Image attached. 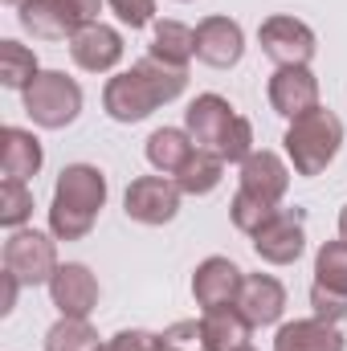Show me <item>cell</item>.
<instances>
[{
  "label": "cell",
  "instance_id": "cell-32",
  "mask_svg": "<svg viewBox=\"0 0 347 351\" xmlns=\"http://www.w3.org/2000/svg\"><path fill=\"white\" fill-rule=\"evenodd\" d=\"M98 351H164V348H160V335H156V331H139V327H131V331H119V335L102 339V348Z\"/></svg>",
  "mask_w": 347,
  "mask_h": 351
},
{
  "label": "cell",
  "instance_id": "cell-11",
  "mask_svg": "<svg viewBox=\"0 0 347 351\" xmlns=\"http://www.w3.org/2000/svg\"><path fill=\"white\" fill-rule=\"evenodd\" d=\"M265 94H270V106H274L282 119H298V114L323 106V102H319V78L311 74V66H278V70L270 74Z\"/></svg>",
  "mask_w": 347,
  "mask_h": 351
},
{
  "label": "cell",
  "instance_id": "cell-30",
  "mask_svg": "<svg viewBox=\"0 0 347 351\" xmlns=\"http://www.w3.org/2000/svg\"><path fill=\"white\" fill-rule=\"evenodd\" d=\"M254 152H258V147H254V123H250L246 114H237V119H233V127L225 131V139H221L217 156H221L225 164H237V168H241Z\"/></svg>",
  "mask_w": 347,
  "mask_h": 351
},
{
  "label": "cell",
  "instance_id": "cell-31",
  "mask_svg": "<svg viewBox=\"0 0 347 351\" xmlns=\"http://www.w3.org/2000/svg\"><path fill=\"white\" fill-rule=\"evenodd\" d=\"M106 8L115 12V21L123 29H147V25H156V0H106Z\"/></svg>",
  "mask_w": 347,
  "mask_h": 351
},
{
  "label": "cell",
  "instance_id": "cell-5",
  "mask_svg": "<svg viewBox=\"0 0 347 351\" xmlns=\"http://www.w3.org/2000/svg\"><path fill=\"white\" fill-rule=\"evenodd\" d=\"M102 0H25L16 8V21L37 41H70L78 29L98 21Z\"/></svg>",
  "mask_w": 347,
  "mask_h": 351
},
{
  "label": "cell",
  "instance_id": "cell-25",
  "mask_svg": "<svg viewBox=\"0 0 347 351\" xmlns=\"http://www.w3.org/2000/svg\"><path fill=\"white\" fill-rule=\"evenodd\" d=\"M98 331L90 327V319H58L45 331V351H98Z\"/></svg>",
  "mask_w": 347,
  "mask_h": 351
},
{
  "label": "cell",
  "instance_id": "cell-38",
  "mask_svg": "<svg viewBox=\"0 0 347 351\" xmlns=\"http://www.w3.org/2000/svg\"><path fill=\"white\" fill-rule=\"evenodd\" d=\"M180 4H188V0H180Z\"/></svg>",
  "mask_w": 347,
  "mask_h": 351
},
{
  "label": "cell",
  "instance_id": "cell-3",
  "mask_svg": "<svg viewBox=\"0 0 347 351\" xmlns=\"http://www.w3.org/2000/svg\"><path fill=\"white\" fill-rule=\"evenodd\" d=\"M282 143H286V160H290L294 176H307L311 180V176H323L335 164V156L344 147V123H339L335 110L315 106V110L290 119Z\"/></svg>",
  "mask_w": 347,
  "mask_h": 351
},
{
  "label": "cell",
  "instance_id": "cell-24",
  "mask_svg": "<svg viewBox=\"0 0 347 351\" xmlns=\"http://www.w3.org/2000/svg\"><path fill=\"white\" fill-rule=\"evenodd\" d=\"M41 74L37 53L21 41H0V82L8 90H25L33 78Z\"/></svg>",
  "mask_w": 347,
  "mask_h": 351
},
{
  "label": "cell",
  "instance_id": "cell-20",
  "mask_svg": "<svg viewBox=\"0 0 347 351\" xmlns=\"http://www.w3.org/2000/svg\"><path fill=\"white\" fill-rule=\"evenodd\" d=\"M196 152V139L184 127H160L147 135V164L160 176H176Z\"/></svg>",
  "mask_w": 347,
  "mask_h": 351
},
{
  "label": "cell",
  "instance_id": "cell-6",
  "mask_svg": "<svg viewBox=\"0 0 347 351\" xmlns=\"http://www.w3.org/2000/svg\"><path fill=\"white\" fill-rule=\"evenodd\" d=\"M58 237L41 229H12L4 241V269L21 278V286H49L58 274Z\"/></svg>",
  "mask_w": 347,
  "mask_h": 351
},
{
  "label": "cell",
  "instance_id": "cell-33",
  "mask_svg": "<svg viewBox=\"0 0 347 351\" xmlns=\"http://www.w3.org/2000/svg\"><path fill=\"white\" fill-rule=\"evenodd\" d=\"M311 306H315V315L327 319V323H344L347 319V294H335V290L311 286Z\"/></svg>",
  "mask_w": 347,
  "mask_h": 351
},
{
  "label": "cell",
  "instance_id": "cell-18",
  "mask_svg": "<svg viewBox=\"0 0 347 351\" xmlns=\"http://www.w3.org/2000/svg\"><path fill=\"white\" fill-rule=\"evenodd\" d=\"M344 348L347 339L339 331V323H327L319 315L282 323L278 335H274V351H344Z\"/></svg>",
  "mask_w": 347,
  "mask_h": 351
},
{
  "label": "cell",
  "instance_id": "cell-29",
  "mask_svg": "<svg viewBox=\"0 0 347 351\" xmlns=\"http://www.w3.org/2000/svg\"><path fill=\"white\" fill-rule=\"evenodd\" d=\"M160 348L164 351H213L204 335V319H180L168 331H160Z\"/></svg>",
  "mask_w": 347,
  "mask_h": 351
},
{
  "label": "cell",
  "instance_id": "cell-2",
  "mask_svg": "<svg viewBox=\"0 0 347 351\" xmlns=\"http://www.w3.org/2000/svg\"><path fill=\"white\" fill-rule=\"evenodd\" d=\"M106 204V176L94 164H70L62 168L49 200V233L58 241H82L90 237L98 213Z\"/></svg>",
  "mask_w": 347,
  "mask_h": 351
},
{
  "label": "cell",
  "instance_id": "cell-34",
  "mask_svg": "<svg viewBox=\"0 0 347 351\" xmlns=\"http://www.w3.org/2000/svg\"><path fill=\"white\" fill-rule=\"evenodd\" d=\"M16 294H21V278L16 274H0V315H12V306H16Z\"/></svg>",
  "mask_w": 347,
  "mask_h": 351
},
{
  "label": "cell",
  "instance_id": "cell-1",
  "mask_svg": "<svg viewBox=\"0 0 347 351\" xmlns=\"http://www.w3.org/2000/svg\"><path fill=\"white\" fill-rule=\"evenodd\" d=\"M188 90V70H176V66H164L156 62L152 53L143 62H135L131 70L115 74L106 90H102V110L115 119V123H143L152 119L160 106L176 102L180 94Z\"/></svg>",
  "mask_w": 347,
  "mask_h": 351
},
{
  "label": "cell",
  "instance_id": "cell-22",
  "mask_svg": "<svg viewBox=\"0 0 347 351\" xmlns=\"http://www.w3.org/2000/svg\"><path fill=\"white\" fill-rule=\"evenodd\" d=\"M221 176H225V160H221L217 152L196 147V152H192V160H188L172 180L180 184V192H184V196H208V192L221 184Z\"/></svg>",
  "mask_w": 347,
  "mask_h": 351
},
{
  "label": "cell",
  "instance_id": "cell-37",
  "mask_svg": "<svg viewBox=\"0 0 347 351\" xmlns=\"http://www.w3.org/2000/svg\"><path fill=\"white\" fill-rule=\"evenodd\" d=\"M233 351H258V348H254V343H246V348H233Z\"/></svg>",
  "mask_w": 347,
  "mask_h": 351
},
{
  "label": "cell",
  "instance_id": "cell-8",
  "mask_svg": "<svg viewBox=\"0 0 347 351\" xmlns=\"http://www.w3.org/2000/svg\"><path fill=\"white\" fill-rule=\"evenodd\" d=\"M250 241L265 265H294L307 250V208H278Z\"/></svg>",
  "mask_w": 347,
  "mask_h": 351
},
{
  "label": "cell",
  "instance_id": "cell-26",
  "mask_svg": "<svg viewBox=\"0 0 347 351\" xmlns=\"http://www.w3.org/2000/svg\"><path fill=\"white\" fill-rule=\"evenodd\" d=\"M315 286L347 294V241H323L315 254Z\"/></svg>",
  "mask_w": 347,
  "mask_h": 351
},
{
  "label": "cell",
  "instance_id": "cell-35",
  "mask_svg": "<svg viewBox=\"0 0 347 351\" xmlns=\"http://www.w3.org/2000/svg\"><path fill=\"white\" fill-rule=\"evenodd\" d=\"M339 241H347V204L339 208Z\"/></svg>",
  "mask_w": 347,
  "mask_h": 351
},
{
  "label": "cell",
  "instance_id": "cell-28",
  "mask_svg": "<svg viewBox=\"0 0 347 351\" xmlns=\"http://www.w3.org/2000/svg\"><path fill=\"white\" fill-rule=\"evenodd\" d=\"M278 208H282V204H265V200H258V196H250V192H241V188H237V196L229 200V221H233L246 237H254L261 225L278 213Z\"/></svg>",
  "mask_w": 347,
  "mask_h": 351
},
{
  "label": "cell",
  "instance_id": "cell-17",
  "mask_svg": "<svg viewBox=\"0 0 347 351\" xmlns=\"http://www.w3.org/2000/svg\"><path fill=\"white\" fill-rule=\"evenodd\" d=\"M241 192H250V196H258L265 204H282L286 200V188H290V168H286V160L278 156V152H254L246 164H241Z\"/></svg>",
  "mask_w": 347,
  "mask_h": 351
},
{
  "label": "cell",
  "instance_id": "cell-13",
  "mask_svg": "<svg viewBox=\"0 0 347 351\" xmlns=\"http://www.w3.org/2000/svg\"><path fill=\"white\" fill-rule=\"evenodd\" d=\"M49 298H53L62 319H90L98 306V278L82 262L58 265V274L49 282Z\"/></svg>",
  "mask_w": 347,
  "mask_h": 351
},
{
  "label": "cell",
  "instance_id": "cell-12",
  "mask_svg": "<svg viewBox=\"0 0 347 351\" xmlns=\"http://www.w3.org/2000/svg\"><path fill=\"white\" fill-rule=\"evenodd\" d=\"M241 265L229 262V258H204L192 274V298L200 311H221V306H237V294H241Z\"/></svg>",
  "mask_w": 347,
  "mask_h": 351
},
{
  "label": "cell",
  "instance_id": "cell-15",
  "mask_svg": "<svg viewBox=\"0 0 347 351\" xmlns=\"http://www.w3.org/2000/svg\"><path fill=\"white\" fill-rule=\"evenodd\" d=\"M233 119H237V110L229 106V98H221V94H196L188 102V110H184V131L196 139V147L217 152L221 139H225V131L233 127Z\"/></svg>",
  "mask_w": 347,
  "mask_h": 351
},
{
  "label": "cell",
  "instance_id": "cell-21",
  "mask_svg": "<svg viewBox=\"0 0 347 351\" xmlns=\"http://www.w3.org/2000/svg\"><path fill=\"white\" fill-rule=\"evenodd\" d=\"M156 62L176 66V70H188V62L196 58V29L180 25V21H156L152 29V49H147Z\"/></svg>",
  "mask_w": 347,
  "mask_h": 351
},
{
  "label": "cell",
  "instance_id": "cell-4",
  "mask_svg": "<svg viewBox=\"0 0 347 351\" xmlns=\"http://www.w3.org/2000/svg\"><path fill=\"white\" fill-rule=\"evenodd\" d=\"M21 102H25V114L37 127L62 131V127H70L82 114V86L70 74H62V70H41L29 86L21 90Z\"/></svg>",
  "mask_w": 347,
  "mask_h": 351
},
{
  "label": "cell",
  "instance_id": "cell-19",
  "mask_svg": "<svg viewBox=\"0 0 347 351\" xmlns=\"http://www.w3.org/2000/svg\"><path fill=\"white\" fill-rule=\"evenodd\" d=\"M45 164V152H41V139L25 127H4L0 131V172L4 180H33Z\"/></svg>",
  "mask_w": 347,
  "mask_h": 351
},
{
  "label": "cell",
  "instance_id": "cell-16",
  "mask_svg": "<svg viewBox=\"0 0 347 351\" xmlns=\"http://www.w3.org/2000/svg\"><path fill=\"white\" fill-rule=\"evenodd\" d=\"M237 311L250 319V327H274L286 311V286L274 274H246L241 294H237Z\"/></svg>",
  "mask_w": 347,
  "mask_h": 351
},
{
  "label": "cell",
  "instance_id": "cell-7",
  "mask_svg": "<svg viewBox=\"0 0 347 351\" xmlns=\"http://www.w3.org/2000/svg\"><path fill=\"white\" fill-rule=\"evenodd\" d=\"M258 45L274 66H311V58L319 49L315 29L298 16H286V12H274V16L261 21Z\"/></svg>",
  "mask_w": 347,
  "mask_h": 351
},
{
  "label": "cell",
  "instance_id": "cell-36",
  "mask_svg": "<svg viewBox=\"0 0 347 351\" xmlns=\"http://www.w3.org/2000/svg\"><path fill=\"white\" fill-rule=\"evenodd\" d=\"M4 4H8V8H21V4H25V0H4Z\"/></svg>",
  "mask_w": 347,
  "mask_h": 351
},
{
  "label": "cell",
  "instance_id": "cell-14",
  "mask_svg": "<svg viewBox=\"0 0 347 351\" xmlns=\"http://www.w3.org/2000/svg\"><path fill=\"white\" fill-rule=\"evenodd\" d=\"M70 58L86 74H110L123 62V33L110 29V25H102V21H94V25L78 29L70 37Z\"/></svg>",
  "mask_w": 347,
  "mask_h": 351
},
{
  "label": "cell",
  "instance_id": "cell-9",
  "mask_svg": "<svg viewBox=\"0 0 347 351\" xmlns=\"http://www.w3.org/2000/svg\"><path fill=\"white\" fill-rule=\"evenodd\" d=\"M180 184L172 176H135L127 184V196H123V213L135 221V225H168L180 213Z\"/></svg>",
  "mask_w": 347,
  "mask_h": 351
},
{
  "label": "cell",
  "instance_id": "cell-23",
  "mask_svg": "<svg viewBox=\"0 0 347 351\" xmlns=\"http://www.w3.org/2000/svg\"><path fill=\"white\" fill-rule=\"evenodd\" d=\"M250 319L237 311V306H221V311H204V335L213 351H233L250 343Z\"/></svg>",
  "mask_w": 347,
  "mask_h": 351
},
{
  "label": "cell",
  "instance_id": "cell-27",
  "mask_svg": "<svg viewBox=\"0 0 347 351\" xmlns=\"http://www.w3.org/2000/svg\"><path fill=\"white\" fill-rule=\"evenodd\" d=\"M33 217V192L25 180H4L0 184V225L4 229H25Z\"/></svg>",
  "mask_w": 347,
  "mask_h": 351
},
{
  "label": "cell",
  "instance_id": "cell-10",
  "mask_svg": "<svg viewBox=\"0 0 347 351\" xmlns=\"http://www.w3.org/2000/svg\"><path fill=\"white\" fill-rule=\"evenodd\" d=\"M241 53H246V33H241V25H237L233 16L213 12V16H204V21L196 25V58H200L204 66H213V70H233V66L241 62Z\"/></svg>",
  "mask_w": 347,
  "mask_h": 351
}]
</instances>
